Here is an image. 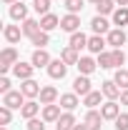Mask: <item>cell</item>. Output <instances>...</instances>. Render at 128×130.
I'll return each mask as SVG.
<instances>
[{"instance_id": "cell-1", "label": "cell", "mask_w": 128, "mask_h": 130, "mask_svg": "<svg viewBox=\"0 0 128 130\" xmlns=\"http://www.w3.org/2000/svg\"><path fill=\"white\" fill-rule=\"evenodd\" d=\"M18 63V50L15 48H5L0 53V73L5 75L8 70H13V65Z\"/></svg>"}, {"instance_id": "cell-32", "label": "cell", "mask_w": 128, "mask_h": 130, "mask_svg": "<svg viewBox=\"0 0 128 130\" xmlns=\"http://www.w3.org/2000/svg\"><path fill=\"white\" fill-rule=\"evenodd\" d=\"M98 68H103V70L116 68V65H113V53H100V55H98Z\"/></svg>"}, {"instance_id": "cell-34", "label": "cell", "mask_w": 128, "mask_h": 130, "mask_svg": "<svg viewBox=\"0 0 128 130\" xmlns=\"http://www.w3.org/2000/svg\"><path fill=\"white\" fill-rule=\"evenodd\" d=\"M83 3H85V0H65V10L78 15L80 10H83Z\"/></svg>"}, {"instance_id": "cell-25", "label": "cell", "mask_w": 128, "mask_h": 130, "mask_svg": "<svg viewBox=\"0 0 128 130\" xmlns=\"http://www.w3.org/2000/svg\"><path fill=\"white\" fill-rule=\"evenodd\" d=\"M3 35H5L8 43H18L20 35H23V28H18V25H5V28H3Z\"/></svg>"}, {"instance_id": "cell-21", "label": "cell", "mask_w": 128, "mask_h": 130, "mask_svg": "<svg viewBox=\"0 0 128 130\" xmlns=\"http://www.w3.org/2000/svg\"><path fill=\"white\" fill-rule=\"evenodd\" d=\"M100 98H106L100 90H93V93H88V95L83 98V105L88 108V110H96L98 105H100Z\"/></svg>"}, {"instance_id": "cell-28", "label": "cell", "mask_w": 128, "mask_h": 130, "mask_svg": "<svg viewBox=\"0 0 128 130\" xmlns=\"http://www.w3.org/2000/svg\"><path fill=\"white\" fill-rule=\"evenodd\" d=\"M30 43L35 45V48H45V45L50 43V35H48L45 30H40V32H35V35L30 38Z\"/></svg>"}, {"instance_id": "cell-23", "label": "cell", "mask_w": 128, "mask_h": 130, "mask_svg": "<svg viewBox=\"0 0 128 130\" xmlns=\"http://www.w3.org/2000/svg\"><path fill=\"white\" fill-rule=\"evenodd\" d=\"M60 60H63L65 65H78V50L75 48H70V45H68V48H63L60 50Z\"/></svg>"}, {"instance_id": "cell-42", "label": "cell", "mask_w": 128, "mask_h": 130, "mask_svg": "<svg viewBox=\"0 0 128 130\" xmlns=\"http://www.w3.org/2000/svg\"><path fill=\"white\" fill-rule=\"evenodd\" d=\"M116 5H121V8H128V0H116Z\"/></svg>"}, {"instance_id": "cell-5", "label": "cell", "mask_w": 128, "mask_h": 130, "mask_svg": "<svg viewBox=\"0 0 128 130\" xmlns=\"http://www.w3.org/2000/svg\"><path fill=\"white\" fill-rule=\"evenodd\" d=\"M45 70H48V75L53 78V80H63V78H65V73H68V65H65L63 60L58 58V60H53V63H50Z\"/></svg>"}, {"instance_id": "cell-12", "label": "cell", "mask_w": 128, "mask_h": 130, "mask_svg": "<svg viewBox=\"0 0 128 130\" xmlns=\"http://www.w3.org/2000/svg\"><path fill=\"white\" fill-rule=\"evenodd\" d=\"M60 105H55V103H53V105H43V120H45V123H58V118H60Z\"/></svg>"}, {"instance_id": "cell-17", "label": "cell", "mask_w": 128, "mask_h": 130, "mask_svg": "<svg viewBox=\"0 0 128 130\" xmlns=\"http://www.w3.org/2000/svg\"><path fill=\"white\" fill-rule=\"evenodd\" d=\"M83 123H85L91 130H100V123H103L100 110H88V115H85V120H83Z\"/></svg>"}, {"instance_id": "cell-20", "label": "cell", "mask_w": 128, "mask_h": 130, "mask_svg": "<svg viewBox=\"0 0 128 130\" xmlns=\"http://www.w3.org/2000/svg\"><path fill=\"white\" fill-rule=\"evenodd\" d=\"M106 45H108V40H103L100 35H93V38H88V50L91 53H96V55H100V53H106Z\"/></svg>"}, {"instance_id": "cell-38", "label": "cell", "mask_w": 128, "mask_h": 130, "mask_svg": "<svg viewBox=\"0 0 128 130\" xmlns=\"http://www.w3.org/2000/svg\"><path fill=\"white\" fill-rule=\"evenodd\" d=\"M28 130H45V120L40 118H33V120H28Z\"/></svg>"}, {"instance_id": "cell-37", "label": "cell", "mask_w": 128, "mask_h": 130, "mask_svg": "<svg viewBox=\"0 0 128 130\" xmlns=\"http://www.w3.org/2000/svg\"><path fill=\"white\" fill-rule=\"evenodd\" d=\"M116 130H128V113H121L116 118Z\"/></svg>"}, {"instance_id": "cell-6", "label": "cell", "mask_w": 128, "mask_h": 130, "mask_svg": "<svg viewBox=\"0 0 128 130\" xmlns=\"http://www.w3.org/2000/svg\"><path fill=\"white\" fill-rule=\"evenodd\" d=\"M73 93L75 95H88V93H93V88H91V78L88 75H78L75 80H73Z\"/></svg>"}, {"instance_id": "cell-35", "label": "cell", "mask_w": 128, "mask_h": 130, "mask_svg": "<svg viewBox=\"0 0 128 130\" xmlns=\"http://www.w3.org/2000/svg\"><path fill=\"white\" fill-rule=\"evenodd\" d=\"M10 120H13V108L3 105V108H0V123H3V125H8Z\"/></svg>"}, {"instance_id": "cell-8", "label": "cell", "mask_w": 128, "mask_h": 130, "mask_svg": "<svg viewBox=\"0 0 128 130\" xmlns=\"http://www.w3.org/2000/svg\"><path fill=\"white\" fill-rule=\"evenodd\" d=\"M100 115H103V120H116L121 115V105L116 100H108V103L100 105Z\"/></svg>"}, {"instance_id": "cell-3", "label": "cell", "mask_w": 128, "mask_h": 130, "mask_svg": "<svg viewBox=\"0 0 128 130\" xmlns=\"http://www.w3.org/2000/svg\"><path fill=\"white\" fill-rule=\"evenodd\" d=\"M33 70H35V65H33V63H20V60H18V63L13 65V75H15L18 80H30V78H33Z\"/></svg>"}, {"instance_id": "cell-9", "label": "cell", "mask_w": 128, "mask_h": 130, "mask_svg": "<svg viewBox=\"0 0 128 130\" xmlns=\"http://www.w3.org/2000/svg\"><path fill=\"white\" fill-rule=\"evenodd\" d=\"M100 93L108 98V100H118L123 90H121V88L116 85V80H106V83H100Z\"/></svg>"}, {"instance_id": "cell-41", "label": "cell", "mask_w": 128, "mask_h": 130, "mask_svg": "<svg viewBox=\"0 0 128 130\" xmlns=\"http://www.w3.org/2000/svg\"><path fill=\"white\" fill-rule=\"evenodd\" d=\"M73 130H91V128H88L85 123H75V128H73Z\"/></svg>"}, {"instance_id": "cell-33", "label": "cell", "mask_w": 128, "mask_h": 130, "mask_svg": "<svg viewBox=\"0 0 128 130\" xmlns=\"http://www.w3.org/2000/svg\"><path fill=\"white\" fill-rule=\"evenodd\" d=\"M33 8L38 15H48L50 13V0H33Z\"/></svg>"}, {"instance_id": "cell-44", "label": "cell", "mask_w": 128, "mask_h": 130, "mask_svg": "<svg viewBox=\"0 0 128 130\" xmlns=\"http://www.w3.org/2000/svg\"><path fill=\"white\" fill-rule=\"evenodd\" d=\"M91 3H96V5H98V3H100V0H91Z\"/></svg>"}, {"instance_id": "cell-36", "label": "cell", "mask_w": 128, "mask_h": 130, "mask_svg": "<svg viewBox=\"0 0 128 130\" xmlns=\"http://www.w3.org/2000/svg\"><path fill=\"white\" fill-rule=\"evenodd\" d=\"M113 65H116V68L126 65V53H123L121 48H116V50H113Z\"/></svg>"}, {"instance_id": "cell-39", "label": "cell", "mask_w": 128, "mask_h": 130, "mask_svg": "<svg viewBox=\"0 0 128 130\" xmlns=\"http://www.w3.org/2000/svg\"><path fill=\"white\" fill-rule=\"evenodd\" d=\"M0 93H3V95H5V93H10V80H8L5 75L0 78Z\"/></svg>"}, {"instance_id": "cell-18", "label": "cell", "mask_w": 128, "mask_h": 130, "mask_svg": "<svg viewBox=\"0 0 128 130\" xmlns=\"http://www.w3.org/2000/svg\"><path fill=\"white\" fill-rule=\"evenodd\" d=\"M108 45H113V48H121L123 43H126V32H123V28H116V30L108 32Z\"/></svg>"}, {"instance_id": "cell-29", "label": "cell", "mask_w": 128, "mask_h": 130, "mask_svg": "<svg viewBox=\"0 0 128 130\" xmlns=\"http://www.w3.org/2000/svg\"><path fill=\"white\" fill-rule=\"evenodd\" d=\"M113 23H116L118 28L128 25V8H118V10L113 13Z\"/></svg>"}, {"instance_id": "cell-4", "label": "cell", "mask_w": 128, "mask_h": 130, "mask_svg": "<svg viewBox=\"0 0 128 130\" xmlns=\"http://www.w3.org/2000/svg\"><path fill=\"white\" fill-rule=\"evenodd\" d=\"M78 28H80V18L75 15V13H68V15L60 18V30L73 35V32H78Z\"/></svg>"}, {"instance_id": "cell-19", "label": "cell", "mask_w": 128, "mask_h": 130, "mask_svg": "<svg viewBox=\"0 0 128 130\" xmlns=\"http://www.w3.org/2000/svg\"><path fill=\"white\" fill-rule=\"evenodd\" d=\"M60 108L68 110V113H73V110L78 108V95H75V93H65V95H60Z\"/></svg>"}, {"instance_id": "cell-43", "label": "cell", "mask_w": 128, "mask_h": 130, "mask_svg": "<svg viewBox=\"0 0 128 130\" xmlns=\"http://www.w3.org/2000/svg\"><path fill=\"white\" fill-rule=\"evenodd\" d=\"M3 3H5V5H13V3H18V0H3Z\"/></svg>"}, {"instance_id": "cell-30", "label": "cell", "mask_w": 128, "mask_h": 130, "mask_svg": "<svg viewBox=\"0 0 128 130\" xmlns=\"http://www.w3.org/2000/svg\"><path fill=\"white\" fill-rule=\"evenodd\" d=\"M113 80H116V85H118L121 90H128V70L118 68V70H116V78H113Z\"/></svg>"}, {"instance_id": "cell-22", "label": "cell", "mask_w": 128, "mask_h": 130, "mask_svg": "<svg viewBox=\"0 0 128 130\" xmlns=\"http://www.w3.org/2000/svg\"><path fill=\"white\" fill-rule=\"evenodd\" d=\"M38 110H40V105H38L35 100H25V105L20 108V115H23L25 120H33V118L38 115Z\"/></svg>"}, {"instance_id": "cell-16", "label": "cell", "mask_w": 128, "mask_h": 130, "mask_svg": "<svg viewBox=\"0 0 128 130\" xmlns=\"http://www.w3.org/2000/svg\"><path fill=\"white\" fill-rule=\"evenodd\" d=\"M58 25H60V18H58V15H53V13H48V15H43V18H40V30H45V32L55 30Z\"/></svg>"}, {"instance_id": "cell-14", "label": "cell", "mask_w": 128, "mask_h": 130, "mask_svg": "<svg viewBox=\"0 0 128 130\" xmlns=\"http://www.w3.org/2000/svg\"><path fill=\"white\" fill-rule=\"evenodd\" d=\"M73 128H75V115L65 110V113L58 118V123H55V130H73Z\"/></svg>"}, {"instance_id": "cell-40", "label": "cell", "mask_w": 128, "mask_h": 130, "mask_svg": "<svg viewBox=\"0 0 128 130\" xmlns=\"http://www.w3.org/2000/svg\"><path fill=\"white\" fill-rule=\"evenodd\" d=\"M121 105H128V90L121 93Z\"/></svg>"}, {"instance_id": "cell-15", "label": "cell", "mask_w": 128, "mask_h": 130, "mask_svg": "<svg viewBox=\"0 0 128 130\" xmlns=\"http://www.w3.org/2000/svg\"><path fill=\"white\" fill-rule=\"evenodd\" d=\"M75 68L80 70V75H91V73L98 68V60H93V58H88V55H85V58H80V60H78Z\"/></svg>"}, {"instance_id": "cell-26", "label": "cell", "mask_w": 128, "mask_h": 130, "mask_svg": "<svg viewBox=\"0 0 128 130\" xmlns=\"http://www.w3.org/2000/svg\"><path fill=\"white\" fill-rule=\"evenodd\" d=\"M91 28H93V32H96V35L111 32V30H108V20H106L103 15H96V18H93V20H91Z\"/></svg>"}, {"instance_id": "cell-10", "label": "cell", "mask_w": 128, "mask_h": 130, "mask_svg": "<svg viewBox=\"0 0 128 130\" xmlns=\"http://www.w3.org/2000/svg\"><path fill=\"white\" fill-rule=\"evenodd\" d=\"M38 98H40V105H53V103L58 100V90H55L53 85H43Z\"/></svg>"}, {"instance_id": "cell-2", "label": "cell", "mask_w": 128, "mask_h": 130, "mask_svg": "<svg viewBox=\"0 0 128 130\" xmlns=\"http://www.w3.org/2000/svg\"><path fill=\"white\" fill-rule=\"evenodd\" d=\"M3 105H8V108H13V110H20L23 105H25V95H23V90H10V93H5L3 95Z\"/></svg>"}, {"instance_id": "cell-31", "label": "cell", "mask_w": 128, "mask_h": 130, "mask_svg": "<svg viewBox=\"0 0 128 130\" xmlns=\"http://www.w3.org/2000/svg\"><path fill=\"white\" fill-rule=\"evenodd\" d=\"M96 8H98V15H111V13H116L113 10L116 8V0H100Z\"/></svg>"}, {"instance_id": "cell-24", "label": "cell", "mask_w": 128, "mask_h": 130, "mask_svg": "<svg viewBox=\"0 0 128 130\" xmlns=\"http://www.w3.org/2000/svg\"><path fill=\"white\" fill-rule=\"evenodd\" d=\"M23 35H28V38H33L35 32H40V20H33V18H28V20H23Z\"/></svg>"}, {"instance_id": "cell-7", "label": "cell", "mask_w": 128, "mask_h": 130, "mask_svg": "<svg viewBox=\"0 0 128 130\" xmlns=\"http://www.w3.org/2000/svg\"><path fill=\"white\" fill-rule=\"evenodd\" d=\"M30 63L35 65L38 70H40V68H48V65L53 63V58H50V55H48V50H45V48H38V50H35V53H33Z\"/></svg>"}, {"instance_id": "cell-11", "label": "cell", "mask_w": 128, "mask_h": 130, "mask_svg": "<svg viewBox=\"0 0 128 130\" xmlns=\"http://www.w3.org/2000/svg\"><path fill=\"white\" fill-rule=\"evenodd\" d=\"M10 18L13 20H28V5H25V0H18L10 5Z\"/></svg>"}, {"instance_id": "cell-13", "label": "cell", "mask_w": 128, "mask_h": 130, "mask_svg": "<svg viewBox=\"0 0 128 130\" xmlns=\"http://www.w3.org/2000/svg\"><path fill=\"white\" fill-rule=\"evenodd\" d=\"M20 90H23V95L25 98H35V95H40V83H35L30 78V80H23V85H20Z\"/></svg>"}, {"instance_id": "cell-27", "label": "cell", "mask_w": 128, "mask_h": 130, "mask_svg": "<svg viewBox=\"0 0 128 130\" xmlns=\"http://www.w3.org/2000/svg\"><path fill=\"white\" fill-rule=\"evenodd\" d=\"M70 48H75V50H80V48H88V38L83 35V32H73L70 35Z\"/></svg>"}]
</instances>
